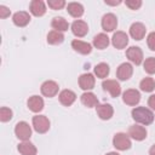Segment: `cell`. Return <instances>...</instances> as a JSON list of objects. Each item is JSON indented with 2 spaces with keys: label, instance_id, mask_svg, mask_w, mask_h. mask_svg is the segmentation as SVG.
<instances>
[{
  "label": "cell",
  "instance_id": "6da1fadb",
  "mask_svg": "<svg viewBox=\"0 0 155 155\" xmlns=\"http://www.w3.org/2000/svg\"><path fill=\"white\" fill-rule=\"evenodd\" d=\"M132 117L134 121L142 124V125H150L154 121V114L150 109L144 107H137L132 110Z\"/></svg>",
  "mask_w": 155,
  "mask_h": 155
},
{
  "label": "cell",
  "instance_id": "7a4b0ae2",
  "mask_svg": "<svg viewBox=\"0 0 155 155\" xmlns=\"http://www.w3.org/2000/svg\"><path fill=\"white\" fill-rule=\"evenodd\" d=\"M15 133H16V136H17L18 139L25 142V140H28V139L30 138V136H31V128H30V126H29L28 122H25V121H19V122L16 125V127H15Z\"/></svg>",
  "mask_w": 155,
  "mask_h": 155
},
{
  "label": "cell",
  "instance_id": "3957f363",
  "mask_svg": "<svg viewBox=\"0 0 155 155\" xmlns=\"http://www.w3.org/2000/svg\"><path fill=\"white\" fill-rule=\"evenodd\" d=\"M113 145L119 150H127L131 148V139L126 133H116L113 138Z\"/></svg>",
  "mask_w": 155,
  "mask_h": 155
},
{
  "label": "cell",
  "instance_id": "277c9868",
  "mask_svg": "<svg viewBox=\"0 0 155 155\" xmlns=\"http://www.w3.org/2000/svg\"><path fill=\"white\" fill-rule=\"evenodd\" d=\"M33 127L38 133H45L50 128V120L45 115H36L33 117Z\"/></svg>",
  "mask_w": 155,
  "mask_h": 155
},
{
  "label": "cell",
  "instance_id": "5b68a950",
  "mask_svg": "<svg viewBox=\"0 0 155 155\" xmlns=\"http://www.w3.org/2000/svg\"><path fill=\"white\" fill-rule=\"evenodd\" d=\"M126 56H127V58H128L132 63H134L136 65H139V64L142 63V61H143V52H142V50H140L139 47H137V46H131V47H128L127 51H126Z\"/></svg>",
  "mask_w": 155,
  "mask_h": 155
},
{
  "label": "cell",
  "instance_id": "8992f818",
  "mask_svg": "<svg viewBox=\"0 0 155 155\" xmlns=\"http://www.w3.org/2000/svg\"><path fill=\"white\" fill-rule=\"evenodd\" d=\"M58 84L52 81V80H47L41 85V93L45 97H54L58 93Z\"/></svg>",
  "mask_w": 155,
  "mask_h": 155
},
{
  "label": "cell",
  "instance_id": "52a82bcc",
  "mask_svg": "<svg viewBox=\"0 0 155 155\" xmlns=\"http://www.w3.org/2000/svg\"><path fill=\"white\" fill-rule=\"evenodd\" d=\"M122 99L127 105H136L138 104V102L140 101V94L137 90L134 88H130L126 90L122 94Z\"/></svg>",
  "mask_w": 155,
  "mask_h": 155
},
{
  "label": "cell",
  "instance_id": "ba28073f",
  "mask_svg": "<svg viewBox=\"0 0 155 155\" xmlns=\"http://www.w3.org/2000/svg\"><path fill=\"white\" fill-rule=\"evenodd\" d=\"M102 86H103V90L108 91L110 93V96L114 97V98L117 97L121 93V87H120V85L116 80H104Z\"/></svg>",
  "mask_w": 155,
  "mask_h": 155
},
{
  "label": "cell",
  "instance_id": "9c48e42d",
  "mask_svg": "<svg viewBox=\"0 0 155 155\" xmlns=\"http://www.w3.org/2000/svg\"><path fill=\"white\" fill-rule=\"evenodd\" d=\"M117 25V18L114 13H107L102 18V28L105 31H113Z\"/></svg>",
  "mask_w": 155,
  "mask_h": 155
},
{
  "label": "cell",
  "instance_id": "30bf717a",
  "mask_svg": "<svg viewBox=\"0 0 155 155\" xmlns=\"http://www.w3.org/2000/svg\"><path fill=\"white\" fill-rule=\"evenodd\" d=\"M111 42H113L114 47H116L119 50L125 48L128 44V36L124 31H116V33H114V35L111 38Z\"/></svg>",
  "mask_w": 155,
  "mask_h": 155
},
{
  "label": "cell",
  "instance_id": "8fae6325",
  "mask_svg": "<svg viewBox=\"0 0 155 155\" xmlns=\"http://www.w3.org/2000/svg\"><path fill=\"white\" fill-rule=\"evenodd\" d=\"M71 31H73V34H74L75 36L82 38V36H85V35L87 34V31H88V25H87V23L84 22V21H80V19L74 21L73 24H71Z\"/></svg>",
  "mask_w": 155,
  "mask_h": 155
},
{
  "label": "cell",
  "instance_id": "7c38bea8",
  "mask_svg": "<svg viewBox=\"0 0 155 155\" xmlns=\"http://www.w3.org/2000/svg\"><path fill=\"white\" fill-rule=\"evenodd\" d=\"M133 74V67L130 64V63H122L119 65L117 70H116V75L120 80L125 81V80H128Z\"/></svg>",
  "mask_w": 155,
  "mask_h": 155
},
{
  "label": "cell",
  "instance_id": "4fadbf2b",
  "mask_svg": "<svg viewBox=\"0 0 155 155\" xmlns=\"http://www.w3.org/2000/svg\"><path fill=\"white\" fill-rule=\"evenodd\" d=\"M94 76L91 74V73H86V74H82L80 78H79V86L80 88L85 90V91H88V90H92L93 86H94Z\"/></svg>",
  "mask_w": 155,
  "mask_h": 155
},
{
  "label": "cell",
  "instance_id": "5bb4252c",
  "mask_svg": "<svg viewBox=\"0 0 155 155\" xmlns=\"http://www.w3.org/2000/svg\"><path fill=\"white\" fill-rule=\"evenodd\" d=\"M128 136L136 140H143L147 137V130L140 125H132L128 128Z\"/></svg>",
  "mask_w": 155,
  "mask_h": 155
},
{
  "label": "cell",
  "instance_id": "9a60e30c",
  "mask_svg": "<svg viewBox=\"0 0 155 155\" xmlns=\"http://www.w3.org/2000/svg\"><path fill=\"white\" fill-rule=\"evenodd\" d=\"M145 27L143 23H139V22H136L131 25L130 28V34L131 36L134 39V40H142L145 35Z\"/></svg>",
  "mask_w": 155,
  "mask_h": 155
},
{
  "label": "cell",
  "instance_id": "2e32d148",
  "mask_svg": "<svg viewBox=\"0 0 155 155\" xmlns=\"http://www.w3.org/2000/svg\"><path fill=\"white\" fill-rule=\"evenodd\" d=\"M96 110H97L98 116H99L102 120H109V119L113 116V114H114L113 107H111L110 104H107V103H104V104H98V105L96 107Z\"/></svg>",
  "mask_w": 155,
  "mask_h": 155
},
{
  "label": "cell",
  "instance_id": "e0dca14e",
  "mask_svg": "<svg viewBox=\"0 0 155 155\" xmlns=\"http://www.w3.org/2000/svg\"><path fill=\"white\" fill-rule=\"evenodd\" d=\"M27 104H28V108L34 113H39V111H41L44 109V99L41 97H39V96L29 97Z\"/></svg>",
  "mask_w": 155,
  "mask_h": 155
},
{
  "label": "cell",
  "instance_id": "ac0fdd59",
  "mask_svg": "<svg viewBox=\"0 0 155 155\" xmlns=\"http://www.w3.org/2000/svg\"><path fill=\"white\" fill-rule=\"evenodd\" d=\"M12 21L17 27H25L30 22V16L25 11H19V12H16L13 15Z\"/></svg>",
  "mask_w": 155,
  "mask_h": 155
},
{
  "label": "cell",
  "instance_id": "d6986e66",
  "mask_svg": "<svg viewBox=\"0 0 155 155\" xmlns=\"http://www.w3.org/2000/svg\"><path fill=\"white\" fill-rule=\"evenodd\" d=\"M59 102L63 104V105H65V107H69V105H71L74 102H75V99H76V94L71 91V90H63L61 93H59Z\"/></svg>",
  "mask_w": 155,
  "mask_h": 155
},
{
  "label": "cell",
  "instance_id": "ffe728a7",
  "mask_svg": "<svg viewBox=\"0 0 155 155\" xmlns=\"http://www.w3.org/2000/svg\"><path fill=\"white\" fill-rule=\"evenodd\" d=\"M71 47L81 54H88L92 50L91 45L88 42H85V41H81V40H78V39L71 41Z\"/></svg>",
  "mask_w": 155,
  "mask_h": 155
},
{
  "label": "cell",
  "instance_id": "44dd1931",
  "mask_svg": "<svg viewBox=\"0 0 155 155\" xmlns=\"http://www.w3.org/2000/svg\"><path fill=\"white\" fill-rule=\"evenodd\" d=\"M30 12L34 16L40 17L46 12V6L41 0H33L30 2Z\"/></svg>",
  "mask_w": 155,
  "mask_h": 155
},
{
  "label": "cell",
  "instance_id": "7402d4cb",
  "mask_svg": "<svg viewBox=\"0 0 155 155\" xmlns=\"http://www.w3.org/2000/svg\"><path fill=\"white\" fill-rule=\"evenodd\" d=\"M81 103L88 108H93V107H97L99 103H98V99L97 97L92 93V92H85L81 94Z\"/></svg>",
  "mask_w": 155,
  "mask_h": 155
},
{
  "label": "cell",
  "instance_id": "603a6c76",
  "mask_svg": "<svg viewBox=\"0 0 155 155\" xmlns=\"http://www.w3.org/2000/svg\"><path fill=\"white\" fill-rule=\"evenodd\" d=\"M18 151L22 154V155H36V148L34 144H31L30 142L25 140V142H22L21 144H18Z\"/></svg>",
  "mask_w": 155,
  "mask_h": 155
},
{
  "label": "cell",
  "instance_id": "cb8c5ba5",
  "mask_svg": "<svg viewBox=\"0 0 155 155\" xmlns=\"http://www.w3.org/2000/svg\"><path fill=\"white\" fill-rule=\"evenodd\" d=\"M108 45H109V38L107 36V34L101 33V34H97L93 38V46L96 48L103 50V48L108 47Z\"/></svg>",
  "mask_w": 155,
  "mask_h": 155
},
{
  "label": "cell",
  "instance_id": "d4e9b609",
  "mask_svg": "<svg viewBox=\"0 0 155 155\" xmlns=\"http://www.w3.org/2000/svg\"><path fill=\"white\" fill-rule=\"evenodd\" d=\"M51 25L53 30H57V31H65L69 28V23L63 17H54L51 22Z\"/></svg>",
  "mask_w": 155,
  "mask_h": 155
},
{
  "label": "cell",
  "instance_id": "484cf974",
  "mask_svg": "<svg viewBox=\"0 0 155 155\" xmlns=\"http://www.w3.org/2000/svg\"><path fill=\"white\" fill-rule=\"evenodd\" d=\"M67 10H68L69 15L75 17V18L81 17L84 15V6L81 4H79V2H70V4H68Z\"/></svg>",
  "mask_w": 155,
  "mask_h": 155
},
{
  "label": "cell",
  "instance_id": "4316f807",
  "mask_svg": "<svg viewBox=\"0 0 155 155\" xmlns=\"http://www.w3.org/2000/svg\"><path fill=\"white\" fill-rule=\"evenodd\" d=\"M64 40V35L62 34V31H57V30H51L47 34V42L51 45H58L62 44Z\"/></svg>",
  "mask_w": 155,
  "mask_h": 155
},
{
  "label": "cell",
  "instance_id": "83f0119b",
  "mask_svg": "<svg viewBox=\"0 0 155 155\" xmlns=\"http://www.w3.org/2000/svg\"><path fill=\"white\" fill-rule=\"evenodd\" d=\"M94 74L97 75V78H107L109 74V65L107 63H99L94 67Z\"/></svg>",
  "mask_w": 155,
  "mask_h": 155
},
{
  "label": "cell",
  "instance_id": "f1b7e54d",
  "mask_svg": "<svg viewBox=\"0 0 155 155\" xmlns=\"http://www.w3.org/2000/svg\"><path fill=\"white\" fill-rule=\"evenodd\" d=\"M140 90L144 91V92H151L154 88H155V80L153 78H144L142 81H140V85H139Z\"/></svg>",
  "mask_w": 155,
  "mask_h": 155
},
{
  "label": "cell",
  "instance_id": "f546056e",
  "mask_svg": "<svg viewBox=\"0 0 155 155\" xmlns=\"http://www.w3.org/2000/svg\"><path fill=\"white\" fill-rule=\"evenodd\" d=\"M144 70L148 74H155V58L154 57H149L144 61Z\"/></svg>",
  "mask_w": 155,
  "mask_h": 155
},
{
  "label": "cell",
  "instance_id": "4dcf8cb0",
  "mask_svg": "<svg viewBox=\"0 0 155 155\" xmlns=\"http://www.w3.org/2000/svg\"><path fill=\"white\" fill-rule=\"evenodd\" d=\"M11 119H12V110L6 107H2L0 109V120L2 122H6V121H10Z\"/></svg>",
  "mask_w": 155,
  "mask_h": 155
},
{
  "label": "cell",
  "instance_id": "1f68e13d",
  "mask_svg": "<svg viewBox=\"0 0 155 155\" xmlns=\"http://www.w3.org/2000/svg\"><path fill=\"white\" fill-rule=\"evenodd\" d=\"M47 5L52 10H59V8H62L65 5V1L64 0H48L47 1Z\"/></svg>",
  "mask_w": 155,
  "mask_h": 155
},
{
  "label": "cell",
  "instance_id": "d6a6232c",
  "mask_svg": "<svg viewBox=\"0 0 155 155\" xmlns=\"http://www.w3.org/2000/svg\"><path fill=\"white\" fill-rule=\"evenodd\" d=\"M147 44H148V47L151 50V51H155V31H151L148 38H147Z\"/></svg>",
  "mask_w": 155,
  "mask_h": 155
},
{
  "label": "cell",
  "instance_id": "836d02e7",
  "mask_svg": "<svg viewBox=\"0 0 155 155\" xmlns=\"http://www.w3.org/2000/svg\"><path fill=\"white\" fill-rule=\"evenodd\" d=\"M125 4H126V6L130 7L131 10H137V8L140 7L142 1H140V0H127Z\"/></svg>",
  "mask_w": 155,
  "mask_h": 155
},
{
  "label": "cell",
  "instance_id": "e575fe53",
  "mask_svg": "<svg viewBox=\"0 0 155 155\" xmlns=\"http://www.w3.org/2000/svg\"><path fill=\"white\" fill-rule=\"evenodd\" d=\"M7 16H10V10H8L6 6L1 5V6H0V17H1V18H6Z\"/></svg>",
  "mask_w": 155,
  "mask_h": 155
},
{
  "label": "cell",
  "instance_id": "d590c367",
  "mask_svg": "<svg viewBox=\"0 0 155 155\" xmlns=\"http://www.w3.org/2000/svg\"><path fill=\"white\" fill-rule=\"evenodd\" d=\"M148 104H149V107H150L153 110H155V94H151V96L149 97Z\"/></svg>",
  "mask_w": 155,
  "mask_h": 155
},
{
  "label": "cell",
  "instance_id": "8d00e7d4",
  "mask_svg": "<svg viewBox=\"0 0 155 155\" xmlns=\"http://www.w3.org/2000/svg\"><path fill=\"white\" fill-rule=\"evenodd\" d=\"M149 154H150V155H155V144H154V145L150 148V150H149Z\"/></svg>",
  "mask_w": 155,
  "mask_h": 155
},
{
  "label": "cell",
  "instance_id": "74e56055",
  "mask_svg": "<svg viewBox=\"0 0 155 155\" xmlns=\"http://www.w3.org/2000/svg\"><path fill=\"white\" fill-rule=\"evenodd\" d=\"M121 1H114V2H108V1H105V4H108V5H119Z\"/></svg>",
  "mask_w": 155,
  "mask_h": 155
},
{
  "label": "cell",
  "instance_id": "f35d334b",
  "mask_svg": "<svg viewBox=\"0 0 155 155\" xmlns=\"http://www.w3.org/2000/svg\"><path fill=\"white\" fill-rule=\"evenodd\" d=\"M105 155H120L119 153H115V151H111V153H108V154H105Z\"/></svg>",
  "mask_w": 155,
  "mask_h": 155
}]
</instances>
